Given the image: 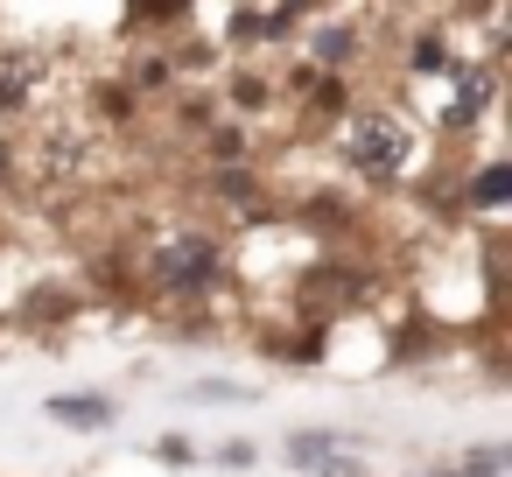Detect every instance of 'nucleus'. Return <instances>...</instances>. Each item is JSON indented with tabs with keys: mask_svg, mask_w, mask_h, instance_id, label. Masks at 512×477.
<instances>
[{
	"mask_svg": "<svg viewBox=\"0 0 512 477\" xmlns=\"http://www.w3.org/2000/svg\"><path fill=\"white\" fill-rule=\"evenodd\" d=\"M372 295V274L365 267H351L344 253H330V260H309L302 274H295V288H288V316H302V323H330V316H344V309H358Z\"/></svg>",
	"mask_w": 512,
	"mask_h": 477,
	"instance_id": "7ed1b4c3",
	"label": "nucleus"
},
{
	"mask_svg": "<svg viewBox=\"0 0 512 477\" xmlns=\"http://www.w3.org/2000/svg\"><path fill=\"white\" fill-rule=\"evenodd\" d=\"M225 99H239V106H253V113H260L274 92H267V78H253V71H232V78H225Z\"/></svg>",
	"mask_w": 512,
	"mask_h": 477,
	"instance_id": "ddd939ff",
	"label": "nucleus"
},
{
	"mask_svg": "<svg viewBox=\"0 0 512 477\" xmlns=\"http://www.w3.org/2000/svg\"><path fill=\"white\" fill-rule=\"evenodd\" d=\"M190 400H253L246 386H232V379H197V386H183Z\"/></svg>",
	"mask_w": 512,
	"mask_h": 477,
	"instance_id": "f3484780",
	"label": "nucleus"
},
{
	"mask_svg": "<svg viewBox=\"0 0 512 477\" xmlns=\"http://www.w3.org/2000/svg\"><path fill=\"white\" fill-rule=\"evenodd\" d=\"M29 92H36V57L29 50H8V57H0V113H22Z\"/></svg>",
	"mask_w": 512,
	"mask_h": 477,
	"instance_id": "0eeeda50",
	"label": "nucleus"
},
{
	"mask_svg": "<svg viewBox=\"0 0 512 477\" xmlns=\"http://www.w3.org/2000/svg\"><path fill=\"white\" fill-rule=\"evenodd\" d=\"M505 190H512V169H505V162H484V169L470 176V204H477V211H505Z\"/></svg>",
	"mask_w": 512,
	"mask_h": 477,
	"instance_id": "1a4fd4ad",
	"label": "nucleus"
},
{
	"mask_svg": "<svg viewBox=\"0 0 512 477\" xmlns=\"http://www.w3.org/2000/svg\"><path fill=\"white\" fill-rule=\"evenodd\" d=\"M190 0H127V22L134 29H155V22H183Z\"/></svg>",
	"mask_w": 512,
	"mask_h": 477,
	"instance_id": "9d476101",
	"label": "nucleus"
},
{
	"mask_svg": "<svg viewBox=\"0 0 512 477\" xmlns=\"http://www.w3.org/2000/svg\"><path fill=\"white\" fill-rule=\"evenodd\" d=\"M99 106H106L113 120H134V92H113V85H106V92H99Z\"/></svg>",
	"mask_w": 512,
	"mask_h": 477,
	"instance_id": "6ab92c4d",
	"label": "nucleus"
},
{
	"mask_svg": "<svg viewBox=\"0 0 512 477\" xmlns=\"http://www.w3.org/2000/svg\"><path fill=\"white\" fill-rule=\"evenodd\" d=\"M211 155H218V169H232V162H246L253 148H246V134H239V127H218V134H211Z\"/></svg>",
	"mask_w": 512,
	"mask_h": 477,
	"instance_id": "2eb2a0df",
	"label": "nucleus"
},
{
	"mask_svg": "<svg viewBox=\"0 0 512 477\" xmlns=\"http://www.w3.org/2000/svg\"><path fill=\"white\" fill-rule=\"evenodd\" d=\"M351 449H358V442H351L344 428H302V435L281 442V456H288L295 470H309V477H365Z\"/></svg>",
	"mask_w": 512,
	"mask_h": 477,
	"instance_id": "20e7f679",
	"label": "nucleus"
},
{
	"mask_svg": "<svg viewBox=\"0 0 512 477\" xmlns=\"http://www.w3.org/2000/svg\"><path fill=\"white\" fill-rule=\"evenodd\" d=\"M309 106H316V113H344V106H351L344 78H330V71H323V78H309Z\"/></svg>",
	"mask_w": 512,
	"mask_h": 477,
	"instance_id": "4468645a",
	"label": "nucleus"
},
{
	"mask_svg": "<svg viewBox=\"0 0 512 477\" xmlns=\"http://www.w3.org/2000/svg\"><path fill=\"white\" fill-rule=\"evenodd\" d=\"M134 274H141V295L204 309L232 281V246L218 232H204V225H176V232H162V239H148L134 253Z\"/></svg>",
	"mask_w": 512,
	"mask_h": 477,
	"instance_id": "f257e3e1",
	"label": "nucleus"
},
{
	"mask_svg": "<svg viewBox=\"0 0 512 477\" xmlns=\"http://www.w3.org/2000/svg\"><path fill=\"white\" fill-rule=\"evenodd\" d=\"M218 463H232V470H246V463H253V449H246V442H225V449H218Z\"/></svg>",
	"mask_w": 512,
	"mask_h": 477,
	"instance_id": "412c9836",
	"label": "nucleus"
},
{
	"mask_svg": "<svg viewBox=\"0 0 512 477\" xmlns=\"http://www.w3.org/2000/svg\"><path fill=\"white\" fill-rule=\"evenodd\" d=\"M351 50H358V36H351V29H323V36H316V64H330V71H337V64H351Z\"/></svg>",
	"mask_w": 512,
	"mask_h": 477,
	"instance_id": "f8f14e48",
	"label": "nucleus"
},
{
	"mask_svg": "<svg viewBox=\"0 0 512 477\" xmlns=\"http://www.w3.org/2000/svg\"><path fill=\"white\" fill-rule=\"evenodd\" d=\"M442 57H449V43H442V36H421V43H414V71H435Z\"/></svg>",
	"mask_w": 512,
	"mask_h": 477,
	"instance_id": "a211bd4d",
	"label": "nucleus"
},
{
	"mask_svg": "<svg viewBox=\"0 0 512 477\" xmlns=\"http://www.w3.org/2000/svg\"><path fill=\"white\" fill-rule=\"evenodd\" d=\"M211 197L225 204V211H246V218H267V190L246 176V162H232V169H211Z\"/></svg>",
	"mask_w": 512,
	"mask_h": 477,
	"instance_id": "39448f33",
	"label": "nucleus"
},
{
	"mask_svg": "<svg viewBox=\"0 0 512 477\" xmlns=\"http://www.w3.org/2000/svg\"><path fill=\"white\" fill-rule=\"evenodd\" d=\"M155 456H162V463H190V456H197V449H190V442H183V435H162V442H155Z\"/></svg>",
	"mask_w": 512,
	"mask_h": 477,
	"instance_id": "aec40b11",
	"label": "nucleus"
},
{
	"mask_svg": "<svg viewBox=\"0 0 512 477\" xmlns=\"http://www.w3.org/2000/svg\"><path fill=\"white\" fill-rule=\"evenodd\" d=\"M337 155H344V169H358L365 183L393 190V183L407 176L414 134H407V120H393V113H351L344 134H337Z\"/></svg>",
	"mask_w": 512,
	"mask_h": 477,
	"instance_id": "f03ea898",
	"label": "nucleus"
},
{
	"mask_svg": "<svg viewBox=\"0 0 512 477\" xmlns=\"http://www.w3.org/2000/svg\"><path fill=\"white\" fill-rule=\"evenodd\" d=\"M491 92H498V85H491V71H463V92L449 99V127H456V134H463V127H477V113L491 106Z\"/></svg>",
	"mask_w": 512,
	"mask_h": 477,
	"instance_id": "6e6552de",
	"label": "nucleus"
},
{
	"mask_svg": "<svg viewBox=\"0 0 512 477\" xmlns=\"http://www.w3.org/2000/svg\"><path fill=\"white\" fill-rule=\"evenodd\" d=\"M169 78H176V64H169V57H148V64L134 71V85H141V92H169Z\"/></svg>",
	"mask_w": 512,
	"mask_h": 477,
	"instance_id": "dca6fc26",
	"label": "nucleus"
},
{
	"mask_svg": "<svg viewBox=\"0 0 512 477\" xmlns=\"http://www.w3.org/2000/svg\"><path fill=\"white\" fill-rule=\"evenodd\" d=\"M512 456L505 449H477V456H463V463H442V470H428V477H498Z\"/></svg>",
	"mask_w": 512,
	"mask_h": 477,
	"instance_id": "9b49d317",
	"label": "nucleus"
},
{
	"mask_svg": "<svg viewBox=\"0 0 512 477\" xmlns=\"http://www.w3.org/2000/svg\"><path fill=\"white\" fill-rule=\"evenodd\" d=\"M43 414L64 421V428H106V421H113V400H106V393H50Z\"/></svg>",
	"mask_w": 512,
	"mask_h": 477,
	"instance_id": "423d86ee",
	"label": "nucleus"
}]
</instances>
